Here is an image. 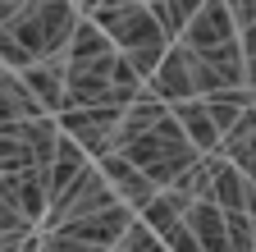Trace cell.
Wrapping results in <instances>:
<instances>
[{"instance_id": "9c48e42d", "label": "cell", "mask_w": 256, "mask_h": 252, "mask_svg": "<svg viewBox=\"0 0 256 252\" xmlns=\"http://www.w3.org/2000/svg\"><path fill=\"white\" fill-rule=\"evenodd\" d=\"M23 87L46 106V115L64 110V83H69V60L64 55H46V60H32L28 69H18Z\"/></svg>"}, {"instance_id": "cb8c5ba5", "label": "cell", "mask_w": 256, "mask_h": 252, "mask_svg": "<svg viewBox=\"0 0 256 252\" xmlns=\"http://www.w3.org/2000/svg\"><path fill=\"white\" fill-rule=\"evenodd\" d=\"M151 252H170V247H165V238H160V243H156V247H151Z\"/></svg>"}, {"instance_id": "6da1fadb", "label": "cell", "mask_w": 256, "mask_h": 252, "mask_svg": "<svg viewBox=\"0 0 256 252\" xmlns=\"http://www.w3.org/2000/svg\"><path fill=\"white\" fill-rule=\"evenodd\" d=\"M124 156H128V161H133V165H138L156 188H170V183H174L192 161H202V151L192 147V138L183 133V124H178L170 110L160 115L142 138L128 142V147H124Z\"/></svg>"}, {"instance_id": "ba28073f", "label": "cell", "mask_w": 256, "mask_h": 252, "mask_svg": "<svg viewBox=\"0 0 256 252\" xmlns=\"http://www.w3.org/2000/svg\"><path fill=\"white\" fill-rule=\"evenodd\" d=\"M234 37H238V23L229 14V0H202V10L192 14V23L183 28L178 42L192 51H210V46H224Z\"/></svg>"}, {"instance_id": "7a4b0ae2", "label": "cell", "mask_w": 256, "mask_h": 252, "mask_svg": "<svg viewBox=\"0 0 256 252\" xmlns=\"http://www.w3.org/2000/svg\"><path fill=\"white\" fill-rule=\"evenodd\" d=\"M10 33L32 51V60L46 55H64L69 51V37L78 28V5L74 0H46V5H23L10 23Z\"/></svg>"}, {"instance_id": "d6986e66", "label": "cell", "mask_w": 256, "mask_h": 252, "mask_svg": "<svg viewBox=\"0 0 256 252\" xmlns=\"http://www.w3.org/2000/svg\"><path fill=\"white\" fill-rule=\"evenodd\" d=\"M28 234H37V225H32L14 202L0 197V238H28Z\"/></svg>"}, {"instance_id": "e0dca14e", "label": "cell", "mask_w": 256, "mask_h": 252, "mask_svg": "<svg viewBox=\"0 0 256 252\" xmlns=\"http://www.w3.org/2000/svg\"><path fill=\"white\" fill-rule=\"evenodd\" d=\"M197 10H202V0H151V14H156L160 28H165L170 42L183 37V28L192 23V14H197Z\"/></svg>"}, {"instance_id": "3957f363", "label": "cell", "mask_w": 256, "mask_h": 252, "mask_svg": "<svg viewBox=\"0 0 256 252\" xmlns=\"http://www.w3.org/2000/svg\"><path fill=\"white\" fill-rule=\"evenodd\" d=\"M96 23H101V33L114 42V51L124 55H138V51H165L170 37H165V28L156 23L151 5H142V0H133V5H114V10H101V14H92Z\"/></svg>"}, {"instance_id": "2e32d148", "label": "cell", "mask_w": 256, "mask_h": 252, "mask_svg": "<svg viewBox=\"0 0 256 252\" xmlns=\"http://www.w3.org/2000/svg\"><path fill=\"white\" fill-rule=\"evenodd\" d=\"M183 211H188V197L178 193V188H156V197H151L138 215L146 220L156 234H165L170 225H178V220H183Z\"/></svg>"}, {"instance_id": "7c38bea8", "label": "cell", "mask_w": 256, "mask_h": 252, "mask_svg": "<svg viewBox=\"0 0 256 252\" xmlns=\"http://www.w3.org/2000/svg\"><path fill=\"white\" fill-rule=\"evenodd\" d=\"M183 225L197 234V243L206 252H229V211H224L220 202H188L183 211Z\"/></svg>"}, {"instance_id": "484cf974", "label": "cell", "mask_w": 256, "mask_h": 252, "mask_svg": "<svg viewBox=\"0 0 256 252\" xmlns=\"http://www.w3.org/2000/svg\"><path fill=\"white\" fill-rule=\"evenodd\" d=\"M110 252H119V247H110Z\"/></svg>"}, {"instance_id": "9a60e30c", "label": "cell", "mask_w": 256, "mask_h": 252, "mask_svg": "<svg viewBox=\"0 0 256 252\" xmlns=\"http://www.w3.org/2000/svg\"><path fill=\"white\" fill-rule=\"evenodd\" d=\"M202 101H206L215 129H220V138H224V133H229L234 124L252 110V87H224V92H210V97H202Z\"/></svg>"}, {"instance_id": "30bf717a", "label": "cell", "mask_w": 256, "mask_h": 252, "mask_svg": "<svg viewBox=\"0 0 256 252\" xmlns=\"http://www.w3.org/2000/svg\"><path fill=\"white\" fill-rule=\"evenodd\" d=\"M146 87H151L165 106L197 97V83H192V65H188V46H183V42H170L165 60H160V69L146 78Z\"/></svg>"}, {"instance_id": "ffe728a7", "label": "cell", "mask_w": 256, "mask_h": 252, "mask_svg": "<svg viewBox=\"0 0 256 252\" xmlns=\"http://www.w3.org/2000/svg\"><path fill=\"white\" fill-rule=\"evenodd\" d=\"M160 238H165V247H170V252H206V247L197 243V234H192V229L183 225V220H178V225H170Z\"/></svg>"}, {"instance_id": "ac0fdd59", "label": "cell", "mask_w": 256, "mask_h": 252, "mask_svg": "<svg viewBox=\"0 0 256 252\" xmlns=\"http://www.w3.org/2000/svg\"><path fill=\"white\" fill-rule=\"evenodd\" d=\"M0 65H5V69H14V74L32 65V51H28V46H23V42L10 33L5 23H0Z\"/></svg>"}, {"instance_id": "4fadbf2b", "label": "cell", "mask_w": 256, "mask_h": 252, "mask_svg": "<svg viewBox=\"0 0 256 252\" xmlns=\"http://www.w3.org/2000/svg\"><path fill=\"white\" fill-rule=\"evenodd\" d=\"M170 115H174V119L183 124V133L192 138V147H197L202 156L220 147V129H215V119H210V110H206V101H202V97L174 101V106H170Z\"/></svg>"}, {"instance_id": "7402d4cb", "label": "cell", "mask_w": 256, "mask_h": 252, "mask_svg": "<svg viewBox=\"0 0 256 252\" xmlns=\"http://www.w3.org/2000/svg\"><path fill=\"white\" fill-rule=\"evenodd\" d=\"M229 14L238 23V33H242L247 23H256V0H229Z\"/></svg>"}, {"instance_id": "d4e9b609", "label": "cell", "mask_w": 256, "mask_h": 252, "mask_svg": "<svg viewBox=\"0 0 256 252\" xmlns=\"http://www.w3.org/2000/svg\"><path fill=\"white\" fill-rule=\"evenodd\" d=\"M42 252H46V243H42Z\"/></svg>"}, {"instance_id": "5bb4252c", "label": "cell", "mask_w": 256, "mask_h": 252, "mask_svg": "<svg viewBox=\"0 0 256 252\" xmlns=\"http://www.w3.org/2000/svg\"><path fill=\"white\" fill-rule=\"evenodd\" d=\"M37 115H46V106L32 97V92L23 87V78L10 69L5 78H0V129L5 124H23V119H37Z\"/></svg>"}, {"instance_id": "44dd1931", "label": "cell", "mask_w": 256, "mask_h": 252, "mask_svg": "<svg viewBox=\"0 0 256 252\" xmlns=\"http://www.w3.org/2000/svg\"><path fill=\"white\" fill-rule=\"evenodd\" d=\"M46 252H106V247H96V243H82V238H69V234H42Z\"/></svg>"}, {"instance_id": "277c9868", "label": "cell", "mask_w": 256, "mask_h": 252, "mask_svg": "<svg viewBox=\"0 0 256 252\" xmlns=\"http://www.w3.org/2000/svg\"><path fill=\"white\" fill-rule=\"evenodd\" d=\"M114 202H119V197H114L110 179L101 174V165L92 161L69 188H64V193L50 197L42 225H46V234H50V229H60V225H69V220H82V215H92V211H106V206H114Z\"/></svg>"}, {"instance_id": "52a82bcc", "label": "cell", "mask_w": 256, "mask_h": 252, "mask_svg": "<svg viewBox=\"0 0 256 252\" xmlns=\"http://www.w3.org/2000/svg\"><path fill=\"white\" fill-rule=\"evenodd\" d=\"M133 206H124V202H114V206H106V211H92V215H82V220H69V225H60V229H50V234H69V238H82V243H96V247H119V238H124V229L133 225Z\"/></svg>"}, {"instance_id": "8fae6325", "label": "cell", "mask_w": 256, "mask_h": 252, "mask_svg": "<svg viewBox=\"0 0 256 252\" xmlns=\"http://www.w3.org/2000/svg\"><path fill=\"white\" fill-rule=\"evenodd\" d=\"M96 165H101V174L110 179V188H114V197L124 202V206H133V211H142L151 197H156V183L133 165V161H128V156L124 151H106L101 156V161H96Z\"/></svg>"}, {"instance_id": "5b68a950", "label": "cell", "mask_w": 256, "mask_h": 252, "mask_svg": "<svg viewBox=\"0 0 256 252\" xmlns=\"http://www.w3.org/2000/svg\"><path fill=\"white\" fill-rule=\"evenodd\" d=\"M128 106H110V101H96V106H69V110H60V133H69L92 161H101V156L110 151V138L119 129V119H124Z\"/></svg>"}, {"instance_id": "4316f807", "label": "cell", "mask_w": 256, "mask_h": 252, "mask_svg": "<svg viewBox=\"0 0 256 252\" xmlns=\"http://www.w3.org/2000/svg\"><path fill=\"white\" fill-rule=\"evenodd\" d=\"M74 5H78V0H74Z\"/></svg>"}, {"instance_id": "8992f818", "label": "cell", "mask_w": 256, "mask_h": 252, "mask_svg": "<svg viewBox=\"0 0 256 252\" xmlns=\"http://www.w3.org/2000/svg\"><path fill=\"white\" fill-rule=\"evenodd\" d=\"M114 55H92V60H69V83H64V110L69 106H96V101H110L114 92ZM114 106V101H110Z\"/></svg>"}, {"instance_id": "603a6c76", "label": "cell", "mask_w": 256, "mask_h": 252, "mask_svg": "<svg viewBox=\"0 0 256 252\" xmlns=\"http://www.w3.org/2000/svg\"><path fill=\"white\" fill-rule=\"evenodd\" d=\"M23 5H28V0H0V23H10V19H14Z\"/></svg>"}]
</instances>
